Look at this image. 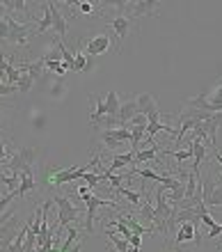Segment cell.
I'll return each instance as SVG.
<instances>
[{
    "mask_svg": "<svg viewBox=\"0 0 222 252\" xmlns=\"http://www.w3.org/2000/svg\"><path fill=\"white\" fill-rule=\"evenodd\" d=\"M126 165H135V154H133V152L115 156V158H112V165L105 167V172L112 174V172H117V170H122V167H126Z\"/></svg>",
    "mask_w": 222,
    "mask_h": 252,
    "instance_id": "cell-15",
    "label": "cell"
},
{
    "mask_svg": "<svg viewBox=\"0 0 222 252\" xmlns=\"http://www.w3.org/2000/svg\"><path fill=\"white\" fill-rule=\"evenodd\" d=\"M78 9H80V14H92V12H94V2H87V0H78Z\"/></svg>",
    "mask_w": 222,
    "mask_h": 252,
    "instance_id": "cell-24",
    "label": "cell"
},
{
    "mask_svg": "<svg viewBox=\"0 0 222 252\" xmlns=\"http://www.w3.org/2000/svg\"><path fill=\"white\" fill-rule=\"evenodd\" d=\"M94 69V62L87 58L85 53H76V62H73V71L76 73H85V71H92Z\"/></svg>",
    "mask_w": 222,
    "mask_h": 252,
    "instance_id": "cell-19",
    "label": "cell"
},
{
    "mask_svg": "<svg viewBox=\"0 0 222 252\" xmlns=\"http://www.w3.org/2000/svg\"><path fill=\"white\" fill-rule=\"evenodd\" d=\"M2 167H5V165H0V177H2V172H5V170H2Z\"/></svg>",
    "mask_w": 222,
    "mask_h": 252,
    "instance_id": "cell-29",
    "label": "cell"
},
{
    "mask_svg": "<svg viewBox=\"0 0 222 252\" xmlns=\"http://www.w3.org/2000/svg\"><path fill=\"white\" fill-rule=\"evenodd\" d=\"M5 16H7V12H5V5H2V2H0V21L5 19Z\"/></svg>",
    "mask_w": 222,
    "mask_h": 252,
    "instance_id": "cell-27",
    "label": "cell"
},
{
    "mask_svg": "<svg viewBox=\"0 0 222 252\" xmlns=\"http://www.w3.org/2000/svg\"><path fill=\"white\" fill-rule=\"evenodd\" d=\"M2 145H7V142H5V140H2V135H0V147H2Z\"/></svg>",
    "mask_w": 222,
    "mask_h": 252,
    "instance_id": "cell-28",
    "label": "cell"
},
{
    "mask_svg": "<svg viewBox=\"0 0 222 252\" xmlns=\"http://www.w3.org/2000/svg\"><path fill=\"white\" fill-rule=\"evenodd\" d=\"M112 39H115V34L112 32H103V34H96V37H92V39H87L85 44H83V53L87 55V58H96V55H103L110 51V44ZM115 46H117V39H115Z\"/></svg>",
    "mask_w": 222,
    "mask_h": 252,
    "instance_id": "cell-7",
    "label": "cell"
},
{
    "mask_svg": "<svg viewBox=\"0 0 222 252\" xmlns=\"http://www.w3.org/2000/svg\"><path fill=\"white\" fill-rule=\"evenodd\" d=\"M101 140H103L105 147H119L122 142H131V128H108V131L101 133Z\"/></svg>",
    "mask_w": 222,
    "mask_h": 252,
    "instance_id": "cell-11",
    "label": "cell"
},
{
    "mask_svg": "<svg viewBox=\"0 0 222 252\" xmlns=\"http://www.w3.org/2000/svg\"><path fill=\"white\" fill-rule=\"evenodd\" d=\"M137 115V106H135V99L133 101H126V103H122V108H119V115H117V122H119V128H128V124H131V120Z\"/></svg>",
    "mask_w": 222,
    "mask_h": 252,
    "instance_id": "cell-14",
    "label": "cell"
},
{
    "mask_svg": "<svg viewBox=\"0 0 222 252\" xmlns=\"http://www.w3.org/2000/svg\"><path fill=\"white\" fill-rule=\"evenodd\" d=\"M14 92H19V87H14V85H5V83L0 80V96H7V94H14Z\"/></svg>",
    "mask_w": 222,
    "mask_h": 252,
    "instance_id": "cell-25",
    "label": "cell"
},
{
    "mask_svg": "<svg viewBox=\"0 0 222 252\" xmlns=\"http://www.w3.org/2000/svg\"><path fill=\"white\" fill-rule=\"evenodd\" d=\"M5 12L16 19V14H28V2L26 0H5Z\"/></svg>",
    "mask_w": 222,
    "mask_h": 252,
    "instance_id": "cell-18",
    "label": "cell"
},
{
    "mask_svg": "<svg viewBox=\"0 0 222 252\" xmlns=\"http://www.w3.org/2000/svg\"><path fill=\"white\" fill-rule=\"evenodd\" d=\"M119 108H122V103H119V94L115 92V90H110V92H108V96H105V110H108V115H105V117L117 120ZM117 124H119V122H117Z\"/></svg>",
    "mask_w": 222,
    "mask_h": 252,
    "instance_id": "cell-17",
    "label": "cell"
},
{
    "mask_svg": "<svg viewBox=\"0 0 222 252\" xmlns=\"http://www.w3.org/2000/svg\"><path fill=\"white\" fill-rule=\"evenodd\" d=\"M112 7L115 9H119V14H131V19H135V16H156V7L158 2L156 0H115L112 2Z\"/></svg>",
    "mask_w": 222,
    "mask_h": 252,
    "instance_id": "cell-3",
    "label": "cell"
},
{
    "mask_svg": "<svg viewBox=\"0 0 222 252\" xmlns=\"http://www.w3.org/2000/svg\"><path fill=\"white\" fill-rule=\"evenodd\" d=\"M108 30H110L112 34H115V39H117V46H115V51L117 53H122V41L131 34L133 30V19L131 16H124V14H119V16H115V19L108 23Z\"/></svg>",
    "mask_w": 222,
    "mask_h": 252,
    "instance_id": "cell-8",
    "label": "cell"
},
{
    "mask_svg": "<svg viewBox=\"0 0 222 252\" xmlns=\"http://www.w3.org/2000/svg\"><path fill=\"white\" fill-rule=\"evenodd\" d=\"M32 34H37V32H34L28 23H21V21H16L14 16H9V14L0 21V39L9 41L14 46H26L28 39H30Z\"/></svg>",
    "mask_w": 222,
    "mask_h": 252,
    "instance_id": "cell-1",
    "label": "cell"
},
{
    "mask_svg": "<svg viewBox=\"0 0 222 252\" xmlns=\"http://www.w3.org/2000/svg\"><path fill=\"white\" fill-rule=\"evenodd\" d=\"M80 199H83V202H85V206H87L85 234H92V232H94V216H96V209H98V206H110V209H119L117 202H112V199H101V197H96V195H92V192H87V195H80Z\"/></svg>",
    "mask_w": 222,
    "mask_h": 252,
    "instance_id": "cell-6",
    "label": "cell"
},
{
    "mask_svg": "<svg viewBox=\"0 0 222 252\" xmlns=\"http://www.w3.org/2000/svg\"><path fill=\"white\" fill-rule=\"evenodd\" d=\"M186 106L204 110V113H222V76L206 92H202L199 96H195V99L186 101Z\"/></svg>",
    "mask_w": 222,
    "mask_h": 252,
    "instance_id": "cell-2",
    "label": "cell"
},
{
    "mask_svg": "<svg viewBox=\"0 0 222 252\" xmlns=\"http://www.w3.org/2000/svg\"><path fill=\"white\" fill-rule=\"evenodd\" d=\"M220 234H222V225H220V222H218L216 227H211V229H209V239H218Z\"/></svg>",
    "mask_w": 222,
    "mask_h": 252,
    "instance_id": "cell-26",
    "label": "cell"
},
{
    "mask_svg": "<svg viewBox=\"0 0 222 252\" xmlns=\"http://www.w3.org/2000/svg\"><path fill=\"white\" fill-rule=\"evenodd\" d=\"M34 188H37V181H34V172H32V170L21 174V186L16 188V195H19V197H26L28 192H32Z\"/></svg>",
    "mask_w": 222,
    "mask_h": 252,
    "instance_id": "cell-16",
    "label": "cell"
},
{
    "mask_svg": "<svg viewBox=\"0 0 222 252\" xmlns=\"http://www.w3.org/2000/svg\"><path fill=\"white\" fill-rule=\"evenodd\" d=\"M135 106H137V113H142L147 120H149V124H158V122L163 120L160 117V110H158V103L156 99L151 96V94L142 92L135 96Z\"/></svg>",
    "mask_w": 222,
    "mask_h": 252,
    "instance_id": "cell-9",
    "label": "cell"
},
{
    "mask_svg": "<svg viewBox=\"0 0 222 252\" xmlns=\"http://www.w3.org/2000/svg\"><path fill=\"white\" fill-rule=\"evenodd\" d=\"M160 152V147L154 145L151 149H142V152L135 154V165L137 163H149V160H156V154Z\"/></svg>",
    "mask_w": 222,
    "mask_h": 252,
    "instance_id": "cell-21",
    "label": "cell"
},
{
    "mask_svg": "<svg viewBox=\"0 0 222 252\" xmlns=\"http://www.w3.org/2000/svg\"><path fill=\"white\" fill-rule=\"evenodd\" d=\"M218 252H222V246H220V248H218Z\"/></svg>",
    "mask_w": 222,
    "mask_h": 252,
    "instance_id": "cell-30",
    "label": "cell"
},
{
    "mask_svg": "<svg viewBox=\"0 0 222 252\" xmlns=\"http://www.w3.org/2000/svg\"><path fill=\"white\" fill-rule=\"evenodd\" d=\"M32 83H34V78L30 76V73H21V78H19V92H23V94H28L30 90H32Z\"/></svg>",
    "mask_w": 222,
    "mask_h": 252,
    "instance_id": "cell-23",
    "label": "cell"
},
{
    "mask_svg": "<svg viewBox=\"0 0 222 252\" xmlns=\"http://www.w3.org/2000/svg\"><path fill=\"white\" fill-rule=\"evenodd\" d=\"M46 5H48V9H51V14H53V30H55L58 37L62 39V37L69 32V23H66L64 14L60 12V5H55V2H46Z\"/></svg>",
    "mask_w": 222,
    "mask_h": 252,
    "instance_id": "cell-12",
    "label": "cell"
},
{
    "mask_svg": "<svg viewBox=\"0 0 222 252\" xmlns=\"http://www.w3.org/2000/svg\"><path fill=\"white\" fill-rule=\"evenodd\" d=\"M115 192H117V195H124L126 199H128V202H131V204H135V206H142V192H133V190H128V188H115Z\"/></svg>",
    "mask_w": 222,
    "mask_h": 252,
    "instance_id": "cell-22",
    "label": "cell"
},
{
    "mask_svg": "<svg viewBox=\"0 0 222 252\" xmlns=\"http://www.w3.org/2000/svg\"><path fill=\"white\" fill-rule=\"evenodd\" d=\"M51 28H53V14H51V9H48V5L44 2V16H41V21L37 23L34 32H37V34H44L46 30H51Z\"/></svg>",
    "mask_w": 222,
    "mask_h": 252,
    "instance_id": "cell-20",
    "label": "cell"
},
{
    "mask_svg": "<svg viewBox=\"0 0 222 252\" xmlns=\"http://www.w3.org/2000/svg\"><path fill=\"white\" fill-rule=\"evenodd\" d=\"M206 140L204 138H195L192 142H190V147H192V170H199L202 167V163L206 160Z\"/></svg>",
    "mask_w": 222,
    "mask_h": 252,
    "instance_id": "cell-13",
    "label": "cell"
},
{
    "mask_svg": "<svg viewBox=\"0 0 222 252\" xmlns=\"http://www.w3.org/2000/svg\"><path fill=\"white\" fill-rule=\"evenodd\" d=\"M195 243V248L202 246V232H199V227H197V220L192 222V220H188V222H181V225L177 227V232H174V236H172V246H174V250H181L183 243Z\"/></svg>",
    "mask_w": 222,
    "mask_h": 252,
    "instance_id": "cell-5",
    "label": "cell"
},
{
    "mask_svg": "<svg viewBox=\"0 0 222 252\" xmlns=\"http://www.w3.org/2000/svg\"><path fill=\"white\" fill-rule=\"evenodd\" d=\"M94 165V160H90L87 165L83 167H66V170H60L51 177V184L53 186H62V184H69V181H76V179H83L87 172H90V167Z\"/></svg>",
    "mask_w": 222,
    "mask_h": 252,
    "instance_id": "cell-10",
    "label": "cell"
},
{
    "mask_svg": "<svg viewBox=\"0 0 222 252\" xmlns=\"http://www.w3.org/2000/svg\"><path fill=\"white\" fill-rule=\"evenodd\" d=\"M53 202L58 206V234L62 232V229H66L69 225H73V222H78V206L73 204L66 195H60L58 192V195L53 197Z\"/></svg>",
    "mask_w": 222,
    "mask_h": 252,
    "instance_id": "cell-4",
    "label": "cell"
}]
</instances>
